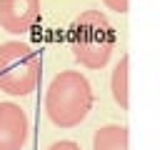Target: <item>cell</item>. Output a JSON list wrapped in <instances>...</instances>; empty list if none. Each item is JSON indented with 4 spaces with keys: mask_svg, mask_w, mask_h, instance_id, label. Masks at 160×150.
Masks as SVG:
<instances>
[{
    "mask_svg": "<svg viewBox=\"0 0 160 150\" xmlns=\"http://www.w3.org/2000/svg\"><path fill=\"white\" fill-rule=\"evenodd\" d=\"M92 108V88L78 70L58 72L45 92V115L58 128L80 125Z\"/></svg>",
    "mask_w": 160,
    "mask_h": 150,
    "instance_id": "obj_1",
    "label": "cell"
},
{
    "mask_svg": "<svg viewBox=\"0 0 160 150\" xmlns=\"http://www.w3.org/2000/svg\"><path fill=\"white\" fill-rule=\"evenodd\" d=\"M112 48H115V30L100 10H85L72 20L70 50L80 65L100 70L110 60Z\"/></svg>",
    "mask_w": 160,
    "mask_h": 150,
    "instance_id": "obj_2",
    "label": "cell"
},
{
    "mask_svg": "<svg viewBox=\"0 0 160 150\" xmlns=\"http://www.w3.org/2000/svg\"><path fill=\"white\" fill-rule=\"evenodd\" d=\"M40 78L38 52L20 40H8L0 45V90L15 98L30 95Z\"/></svg>",
    "mask_w": 160,
    "mask_h": 150,
    "instance_id": "obj_3",
    "label": "cell"
},
{
    "mask_svg": "<svg viewBox=\"0 0 160 150\" xmlns=\"http://www.w3.org/2000/svg\"><path fill=\"white\" fill-rule=\"evenodd\" d=\"M28 115L15 102H0V150H22L28 142Z\"/></svg>",
    "mask_w": 160,
    "mask_h": 150,
    "instance_id": "obj_4",
    "label": "cell"
},
{
    "mask_svg": "<svg viewBox=\"0 0 160 150\" xmlns=\"http://www.w3.org/2000/svg\"><path fill=\"white\" fill-rule=\"evenodd\" d=\"M40 15V0H0V28L20 35L28 32Z\"/></svg>",
    "mask_w": 160,
    "mask_h": 150,
    "instance_id": "obj_5",
    "label": "cell"
},
{
    "mask_svg": "<svg viewBox=\"0 0 160 150\" xmlns=\"http://www.w3.org/2000/svg\"><path fill=\"white\" fill-rule=\"evenodd\" d=\"M92 150H128V128L105 125L92 135Z\"/></svg>",
    "mask_w": 160,
    "mask_h": 150,
    "instance_id": "obj_6",
    "label": "cell"
},
{
    "mask_svg": "<svg viewBox=\"0 0 160 150\" xmlns=\"http://www.w3.org/2000/svg\"><path fill=\"white\" fill-rule=\"evenodd\" d=\"M128 68H130V60H128V55H125V58L115 65L112 78H110L112 98H115V102H118L122 110H128Z\"/></svg>",
    "mask_w": 160,
    "mask_h": 150,
    "instance_id": "obj_7",
    "label": "cell"
},
{
    "mask_svg": "<svg viewBox=\"0 0 160 150\" xmlns=\"http://www.w3.org/2000/svg\"><path fill=\"white\" fill-rule=\"evenodd\" d=\"M48 150H80V145L72 142V140H58V142H52Z\"/></svg>",
    "mask_w": 160,
    "mask_h": 150,
    "instance_id": "obj_8",
    "label": "cell"
},
{
    "mask_svg": "<svg viewBox=\"0 0 160 150\" xmlns=\"http://www.w3.org/2000/svg\"><path fill=\"white\" fill-rule=\"evenodd\" d=\"M105 5H110L112 10H118V12H125L128 10V0H102Z\"/></svg>",
    "mask_w": 160,
    "mask_h": 150,
    "instance_id": "obj_9",
    "label": "cell"
}]
</instances>
